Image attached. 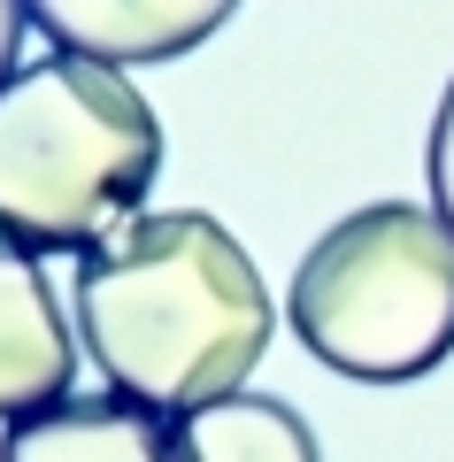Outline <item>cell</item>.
Wrapping results in <instances>:
<instances>
[{
	"label": "cell",
	"mask_w": 454,
	"mask_h": 462,
	"mask_svg": "<svg viewBox=\"0 0 454 462\" xmlns=\"http://www.w3.org/2000/svg\"><path fill=\"white\" fill-rule=\"evenodd\" d=\"M69 324L108 393L154 416H193L224 393H246V370L270 355L277 309L255 254L216 216L154 208L78 254Z\"/></svg>",
	"instance_id": "cell-1"
},
{
	"label": "cell",
	"mask_w": 454,
	"mask_h": 462,
	"mask_svg": "<svg viewBox=\"0 0 454 462\" xmlns=\"http://www.w3.org/2000/svg\"><path fill=\"white\" fill-rule=\"evenodd\" d=\"M162 178V116L124 69L47 54L0 85V247L93 254Z\"/></svg>",
	"instance_id": "cell-2"
},
{
	"label": "cell",
	"mask_w": 454,
	"mask_h": 462,
	"mask_svg": "<svg viewBox=\"0 0 454 462\" xmlns=\"http://www.w3.org/2000/svg\"><path fill=\"white\" fill-rule=\"evenodd\" d=\"M285 324L355 385L431 378L454 355V231L439 208L370 200L301 254Z\"/></svg>",
	"instance_id": "cell-3"
},
{
	"label": "cell",
	"mask_w": 454,
	"mask_h": 462,
	"mask_svg": "<svg viewBox=\"0 0 454 462\" xmlns=\"http://www.w3.org/2000/svg\"><path fill=\"white\" fill-rule=\"evenodd\" d=\"M32 23L54 39V54H85V62H178L200 39L231 23L239 0H23Z\"/></svg>",
	"instance_id": "cell-4"
},
{
	"label": "cell",
	"mask_w": 454,
	"mask_h": 462,
	"mask_svg": "<svg viewBox=\"0 0 454 462\" xmlns=\"http://www.w3.org/2000/svg\"><path fill=\"white\" fill-rule=\"evenodd\" d=\"M78 385V324L62 316L47 270L0 247V424L69 401Z\"/></svg>",
	"instance_id": "cell-5"
},
{
	"label": "cell",
	"mask_w": 454,
	"mask_h": 462,
	"mask_svg": "<svg viewBox=\"0 0 454 462\" xmlns=\"http://www.w3.org/2000/svg\"><path fill=\"white\" fill-rule=\"evenodd\" d=\"M0 462H178V447H170V416L124 393H100L16 416L0 431Z\"/></svg>",
	"instance_id": "cell-6"
},
{
	"label": "cell",
	"mask_w": 454,
	"mask_h": 462,
	"mask_svg": "<svg viewBox=\"0 0 454 462\" xmlns=\"http://www.w3.org/2000/svg\"><path fill=\"white\" fill-rule=\"evenodd\" d=\"M178 462H324L309 416L270 393H224L193 416H170Z\"/></svg>",
	"instance_id": "cell-7"
},
{
	"label": "cell",
	"mask_w": 454,
	"mask_h": 462,
	"mask_svg": "<svg viewBox=\"0 0 454 462\" xmlns=\"http://www.w3.org/2000/svg\"><path fill=\"white\" fill-rule=\"evenodd\" d=\"M423 170H431V208L447 216V231H454V78H447V93H439V116H431V154H423Z\"/></svg>",
	"instance_id": "cell-8"
},
{
	"label": "cell",
	"mask_w": 454,
	"mask_h": 462,
	"mask_svg": "<svg viewBox=\"0 0 454 462\" xmlns=\"http://www.w3.org/2000/svg\"><path fill=\"white\" fill-rule=\"evenodd\" d=\"M23 23H32V8H23V0H0V85L16 78V54H23Z\"/></svg>",
	"instance_id": "cell-9"
}]
</instances>
